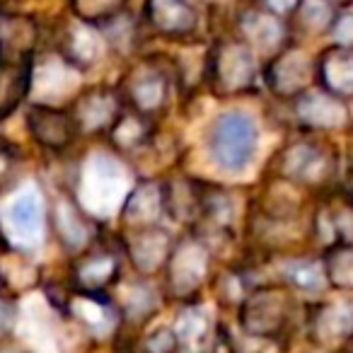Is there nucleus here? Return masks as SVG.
Segmentation results:
<instances>
[{
  "instance_id": "9b49d317",
  "label": "nucleus",
  "mask_w": 353,
  "mask_h": 353,
  "mask_svg": "<svg viewBox=\"0 0 353 353\" xmlns=\"http://www.w3.org/2000/svg\"><path fill=\"white\" fill-rule=\"evenodd\" d=\"M288 172L293 176H303V179H314V176L322 174L324 170V160L322 155H319L317 150H312V148H293L288 155Z\"/></svg>"
},
{
  "instance_id": "412c9836",
  "label": "nucleus",
  "mask_w": 353,
  "mask_h": 353,
  "mask_svg": "<svg viewBox=\"0 0 353 353\" xmlns=\"http://www.w3.org/2000/svg\"><path fill=\"white\" fill-rule=\"evenodd\" d=\"M343 230L353 237V216H348V221H343Z\"/></svg>"
},
{
  "instance_id": "f257e3e1",
  "label": "nucleus",
  "mask_w": 353,
  "mask_h": 353,
  "mask_svg": "<svg viewBox=\"0 0 353 353\" xmlns=\"http://www.w3.org/2000/svg\"><path fill=\"white\" fill-rule=\"evenodd\" d=\"M208 157L225 174H242L259 148L256 121L245 112H225L208 131Z\"/></svg>"
},
{
  "instance_id": "f8f14e48",
  "label": "nucleus",
  "mask_w": 353,
  "mask_h": 353,
  "mask_svg": "<svg viewBox=\"0 0 353 353\" xmlns=\"http://www.w3.org/2000/svg\"><path fill=\"white\" fill-rule=\"evenodd\" d=\"M324 75H327V83L332 85L336 92H353V59L351 56H334V59L327 61V68H324Z\"/></svg>"
},
{
  "instance_id": "f3484780",
  "label": "nucleus",
  "mask_w": 353,
  "mask_h": 353,
  "mask_svg": "<svg viewBox=\"0 0 353 353\" xmlns=\"http://www.w3.org/2000/svg\"><path fill=\"white\" fill-rule=\"evenodd\" d=\"M73 44H75V51H78L80 56H85V59H97V54L102 51V41H99V37L90 30H78Z\"/></svg>"
},
{
  "instance_id": "423d86ee",
  "label": "nucleus",
  "mask_w": 353,
  "mask_h": 353,
  "mask_svg": "<svg viewBox=\"0 0 353 353\" xmlns=\"http://www.w3.org/2000/svg\"><path fill=\"white\" fill-rule=\"evenodd\" d=\"M218 70H221L228 88H242V85L250 83L252 70H254V61H252V54L245 46L235 44L230 49H225V54L221 56Z\"/></svg>"
},
{
  "instance_id": "a211bd4d",
  "label": "nucleus",
  "mask_w": 353,
  "mask_h": 353,
  "mask_svg": "<svg viewBox=\"0 0 353 353\" xmlns=\"http://www.w3.org/2000/svg\"><path fill=\"white\" fill-rule=\"evenodd\" d=\"M119 0H78V6L88 15H104V12L114 10Z\"/></svg>"
},
{
  "instance_id": "4468645a",
  "label": "nucleus",
  "mask_w": 353,
  "mask_h": 353,
  "mask_svg": "<svg viewBox=\"0 0 353 353\" xmlns=\"http://www.w3.org/2000/svg\"><path fill=\"white\" fill-rule=\"evenodd\" d=\"M133 97L141 107H155L162 99V80L155 75H145L133 85Z\"/></svg>"
},
{
  "instance_id": "6e6552de",
  "label": "nucleus",
  "mask_w": 353,
  "mask_h": 353,
  "mask_svg": "<svg viewBox=\"0 0 353 353\" xmlns=\"http://www.w3.org/2000/svg\"><path fill=\"white\" fill-rule=\"evenodd\" d=\"M353 332V305L339 303L332 305L319 317V334L327 339H343Z\"/></svg>"
},
{
  "instance_id": "aec40b11",
  "label": "nucleus",
  "mask_w": 353,
  "mask_h": 353,
  "mask_svg": "<svg viewBox=\"0 0 353 353\" xmlns=\"http://www.w3.org/2000/svg\"><path fill=\"white\" fill-rule=\"evenodd\" d=\"M295 3H298V0H266V6H269L271 10H276V12H288Z\"/></svg>"
},
{
  "instance_id": "9d476101",
  "label": "nucleus",
  "mask_w": 353,
  "mask_h": 353,
  "mask_svg": "<svg viewBox=\"0 0 353 353\" xmlns=\"http://www.w3.org/2000/svg\"><path fill=\"white\" fill-rule=\"evenodd\" d=\"M245 32L259 49H274L281 41V25L269 15H250L245 20Z\"/></svg>"
},
{
  "instance_id": "ddd939ff",
  "label": "nucleus",
  "mask_w": 353,
  "mask_h": 353,
  "mask_svg": "<svg viewBox=\"0 0 353 353\" xmlns=\"http://www.w3.org/2000/svg\"><path fill=\"white\" fill-rule=\"evenodd\" d=\"M288 279L293 281L298 288L303 290H319L324 285V274L317 264H307V261H300L288 269Z\"/></svg>"
},
{
  "instance_id": "1a4fd4ad",
  "label": "nucleus",
  "mask_w": 353,
  "mask_h": 353,
  "mask_svg": "<svg viewBox=\"0 0 353 353\" xmlns=\"http://www.w3.org/2000/svg\"><path fill=\"white\" fill-rule=\"evenodd\" d=\"M27 90V78L20 75V68H8L6 63L0 65V117L12 112L15 102Z\"/></svg>"
},
{
  "instance_id": "39448f33",
  "label": "nucleus",
  "mask_w": 353,
  "mask_h": 353,
  "mask_svg": "<svg viewBox=\"0 0 353 353\" xmlns=\"http://www.w3.org/2000/svg\"><path fill=\"white\" fill-rule=\"evenodd\" d=\"M300 117L305 121L314 123V126H341L346 112L336 99L327 97V94H307V97L300 102Z\"/></svg>"
},
{
  "instance_id": "20e7f679",
  "label": "nucleus",
  "mask_w": 353,
  "mask_h": 353,
  "mask_svg": "<svg viewBox=\"0 0 353 353\" xmlns=\"http://www.w3.org/2000/svg\"><path fill=\"white\" fill-rule=\"evenodd\" d=\"M150 20L162 32L179 34V32L192 30L194 12L184 0H150Z\"/></svg>"
},
{
  "instance_id": "f03ea898",
  "label": "nucleus",
  "mask_w": 353,
  "mask_h": 353,
  "mask_svg": "<svg viewBox=\"0 0 353 353\" xmlns=\"http://www.w3.org/2000/svg\"><path fill=\"white\" fill-rule=\"evenodd\" d=\"M8 216V225L12 228L15 237H20L22 242H32L34 235H39L41 228V203H39V194L34 189H22L12 203L6 211Z\"/></svg>"
},
{
  "instance_id": "7ed1b4c3",
  "label": "nucleus",
  "mask_w": 353,
  "mask_h": 353,
  "mask_svg": "<svg viewBox=\"0 0 353 353\" xmlns=\"http://www.w3.org/2000/svg\"><path fill=\"white\" fill-rule=\"evenodd\" d=\"M30 126L41 145L49 148H65L73 138V121L59 109L34 107L30 112Z\"/></svg>"
},
{
  "instance_id": "dca6fc26",
  "label": "nucleus",
  "mask_w": 353,
  "mask_h": 353,
  "mask_svg": "<svg viewBox=\"0 0 353 353\" xmlns=\"http://www.w3.org/2000/svg\"><path fill=\"white\" fill-rule=\"evenodd\" d=\"M332 276L339 285L353 288V252H341L332 261Z\"/></svg>"
},
{
  "instance_id": "2eb2a0df",
  "label": "nucleus",
  "mask_w": 353,
  "mask_h": 353,
  "mask_svg": "<svg viewBox=\"0 0 353 353\" xmlns=\"http://www.w3.org/2000/svg\"><path fill=\"white\" fill-rule=\"evenodd\" d=\"M329 17H332V12H329V6L324 3V0H305L303 20L307 22L310 27L322 30V27L329 22Z\"/></svg>"
},
{
  "instance_id": "0eeeda50",
  "label": "nucleus",
  "mask_w": 353,
  "mask_h": 353,
  "mask_svg": "<svg viewBox=\"0 0 353 353\" xmlns=\"http://www.w3.org/2000/svg\"><path fill=\"white\" fill-rule=\"evenodd\" d=\"M276 88L281 92H295L310 80V61L305 54H288L279 61L274 70Z\"/></svg>"
},
{
  "instance_id": "6ab92c4d",
  "label": "nucleus",
  "mask_w": 353,
  "mask_h": 353,
  "mask_svg": "<svg viewBox=\"0 0 353 353\" xmlns=\"http://www.w3.org/2000/svg\"><path fill=\"white\" fill-rule=\"evenodd\" d=\"M334 39L339 44H353V15H343L336 22V30H334Z\"/></svg>"
}]
</instances>
